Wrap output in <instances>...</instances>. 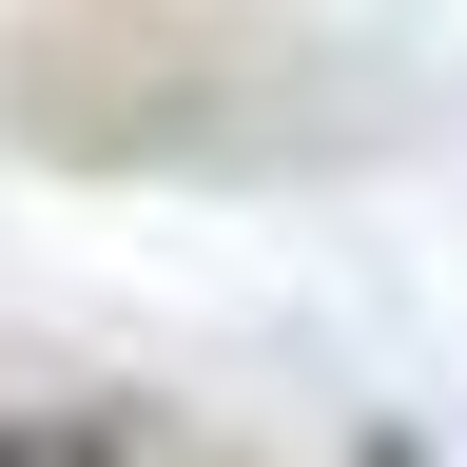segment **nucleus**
<instances>
[{"label": "nucleus", "instance_id": "obj_1", "mask_svg": "<svg viewBox=\"0 0 467 467\" xmlns=\"http://www.w3.org/2000/svg\"><path fill=\"white\" fill-rule=\"evenodd\" d=\"M0 467H137V409H0Z\"/></svg>", "mask_w": 467, "mask_h": 467}]
</instances>
